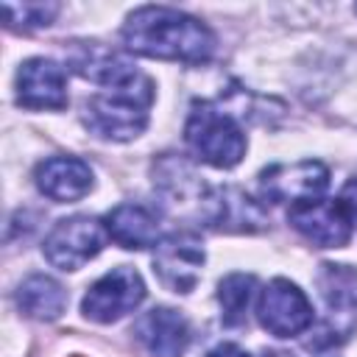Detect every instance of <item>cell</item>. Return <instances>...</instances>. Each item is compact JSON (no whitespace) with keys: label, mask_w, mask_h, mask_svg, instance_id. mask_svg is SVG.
Wrapping results in <instances>:
<instances>
[{"label":"cell","mask_w":357,"mask_h":357,"mask_svg":"<svg viewBox=\"0 0 357 357\" xmlns=\"http://www.w3.org/2000/svg\"><path fill=\"white\" fill-rule=\"evenodd\" d=\"M123 42L139 56L187 64H201L215 53V36L201 20L165 6L131 11L123 25Z\"/></svg>","instance_id":"6da1fadb"},{"label":"cell","mask_w":357,"mask_h":357,"mask_svg":"<svg viewBox=\"0 0 357 357\" xmlns=\"http://www.w3.org/2000/svg\"><path fill=\"white\" fill-rule=\"evenodd\" d=\"M151 100H153V84L145 75H139L126 86H114L109 92L89 98L84 106V123L92 134L103 139L128 142L145 131Z\"/></svg>","instance_id":"7a4b0ae2"},{"label":"cell","mask_w":357,"mask_h":357,"mask_svg":"<svg viewBox=\"0 0 357 357\" xmlns=\"http://www.w3.org/2000/svg\"><path fill=\"white\" fill-rule=\"evenodd\" d=\"M184 137H187V145L192 148V153L212 167L229 170L245 156L243 128L234 123L231 114H226L223 109H218L212 103L192 106L187 126H184Z\"/></svg>","instance_id":"3957f363"},{"label":"cell","mask_w":357,"mask_h":357,"mask_svg":"<svg viewBox=\"0 0 357 357\" xmlns=\"http://www.w3.org/2000/svg\"><path fill=\"white\" fill-rule=\"evenodd\" d=\"M142 298H145L142 276L134 268L120 265V268H112L109 273H103L86 290L81 310L95 324H112V321L123 318L126 312L137 310L142 304Z\"/></svg>","instance_id":"277c9868"},{"label":"cell","mask_w":357,"mask_h":357,"mask_svg":"<svg viewBox=\"0 0 357 357\" xmlns=\"http://www.w3.org/2000/svg\"><path fill=\"white\" fill-rule=\"evenodd\" d=\"M103 240H106V231L95 218L75 215V218L59 220L50 229L42 251L50 265L61 271H78L81 265H86L92 257L100 254Z\"/></svg>","instance_id":"5b68a950"},{"label":"cell","mask_w":357,"mask_h":357,"mask_svg":"<svg viewBox=\"0 0 357 357\" xmlns=\"http://www.w3.org/2000/svg\"><path fill=\"white\" fill-rule=\"evenodd\" d=\"M204 245L190 231H176L153 245V273L173 293H190L204 268Z\"/></svg>","instance_id":"8992f818"},{"label":"cell","mask_w":357,"mask_h":357,"mask_svg":"<svg viewBox=\"0 0 357 357\" xmlns=\"http://www.w3.org/2000/svg\"><path fill=\"white\" fill-rule=\"evenodd\" d=\"M290 226L307 237L312 245L318 248H343L351 237V215L346 212V206L337 201H324V198H312V201H301L293 204L287 212Z\"/></svg>","instance_id":"52a82bcc"},{"label":"cell","mask_w":357,"mask_h":357,"mask_svg":"<svg viewBox=\"0 0 357 357\" xmlns=\"http://www.w3.org/2000/svg\"><path fill=\"white\" fill-rule=\"evenodd\" d=\"M257 315H259L262 329H268L271 335L293 337V335H301L312 324V304L304 296V290H298L293 282L273 279L259 296Z\"/></svg>","instance_id":"ba28073f"},{"label":"cell","mask_w":357,"mask_h":357,"mask_svg":"<svg viewBox=\"0 0 357 357\" xmlns=\"http://www.w3.org/2000/svg\"><path fill=\"white\" fill-rule=\"evenodd\" d=\"M201 215L206 226L229 234H251L265 229L268 223V215L259 206V201H254L237 187H220L206 192L201 201Z\"/></svg>","instance_id":"9c48e42d"},{"label":"cell","mask_w":357,"mask_h":357,"mask_svg":"<svg viewBox=\"0 0 357 357\" xmlns=\"http://www.w3.org/2000/svg\"><path fill=\"white\" fill-rule=\"evenodd\" d=\"M326 184H329V170L312 159L293 165H273L259 176L262 195L271 201H290V206L318 198L326 190Z\"/></svg>","instance_id":"30bf717a"},{"label":"cell","mask_w":357,"mask_h":357,"mask_svg":"<svg viewBox=\"0 0 357 357\" xmlns=\"http://www.w3.org/2000/svg\"><path fill=\"white\" fill-rule=\"evenodd\" d=\"M67 61L81 78L100 84L106 89L126 86L139 78L137 67L126 56H120L117 50H112L100 42H73L67 50Z\"/></svg>","instance_id":"8fae6325"},{"label":"cell","mask_w":357,"mask_h":357,"mask_svg":"<svg viewBox=\"0 0 357 357\" xmlns=\"http://www.w3.org/2000/svg\"><path fill=\"white\" fill-rule=\"evenodd\" d=\"M17 103L25 109H64L67 75L50 59H28L17 73Z\"/></svg>","instance_id":"7c38bea8"},{"label":"cell","mask_w":357,"mask_h":357,"mask_svg":"<svg viewBox=\"0 0 357 357\" xmlns=\"http://www.w3.org/2000/svg\"><path fill=\"white\" fill-rule=\"evenodd\" d=\"M134 337L145 346L151 357H181L190 343V329L184 315H178L176 310L153 307L137 318Z\"/></svg>","instance_id":"4fadbf2b"},{"label":"cell","mask_w":357,"mask_h":357,"mask_svg":"<svg viewBox=\"0 0 357 357\" xmlns=\"http://www.w3.org/2000/svg\"><path fill=\"white\" fill-rule=\"evenodd\" d=\"M36 187L50 201H78L92 190V170L75 156H50L36 167Z\"/></svg>","instance_id":"5bb4252c"},{"label":"cell","mask_w":357,"mask_h":357,"mask_svg":"<svg viewBox=\"0 0 357 357\" xmlns=\"http://www.w3.org/2000/svg\"><path fill=\"white\" fill-rule=\"evenodd\" d=\"M106 234L123 248H148L159 243L156 212L142 204H120L106 215Z\"/></svg>","instance_id":"9a60e30c"},{"label":"cell","mask_w":357,"mask_h":357,"mask_svg":"<svg viewBox=\"0 0 357 357\" xmlns=\"http://www.w3.org/2000/svg\"><path fill=\"white\" fill-rule=\"evenodd\" d=\"M17 307L36 321H56L67 310V290L45 273L28 276L17 290Z\"/></svg>","instance_id":"2e32d148"},{"label":"cell","mask_w":357,"mask_h":357,"mask_svg":"<svg viewBox=\"0 0 357 357\" xmlns=\"http://www.w3.org/2000/svg\"><path fill=\"white\" fill-rule=\"evenodd\" d=\"M153 181L162 187V192H167L173 198V204H178V198L181 201L192 198L201 209V201H204L206 190H204L201 178L190 170V165H184L181 159H162L156 165V178Z\"/></svg>","instance_id":"e0dca14e"},{"label":"cell","mask_w":357,"mask_h":357,"mask_svg":"<svg viewBox=\"0 0 357 357\" xmlns=\"http://www.w3.org/2000/svg\"><path fill=\"white\" fill-rule=\"evenodd\" d=\"M254 276L248 273H229L220 287H218V301H220V321L226 326H240L245 324L248 304L254 296Z\"/></svg>","instance_id":"ac0fdd59"},{"label":"cell","mask_w":357,"mask_h":357,"mask_svg":"<svg viewBox=\"0 0 357 357\" xmlns=\"http://www.w3.org/2000/svg\"><path fill=\"white\" fill-rule=\"evenodd\" d=\"M3 14L11 28L28 31V28L47 25L59 14V6L56 3H3Z\"/></svg>","instance_id":"d6986e66"},{"label":"cell","mask_w":357,"mask_h":357,"mask_svg":"<svg viewBox=\"0 0 357 357\" xmlns=\"http://www.w3.org/2000/svg\"><path fill=\"white\" fill-rule=\"evenodd\" d=\"M340 204L346 206V212H349L351 220L357 223V178L346 181V187L340 190Z\"/></svg>","instance_id":"ffe728a7"},{"label":"cell","mask_w":357,"mask_h":357,"mask_svg":"<svg viewBox=\"0 0 357 357\" xmlns=\"http://www.w3.org/2000/svg\"><path fill=\"white\" fill-rule=\"evenodd\" d=\"M206 357H248L240 346H234V343H220V346H215Z\"/></svg>","instance_id":"44dd1931"},{"label":"cell","mask_w":357,"mask_h":357,"mask_svg":"<svg viewBox=\"0 0 357 357\" xmlns=\"http://www.w3.org/2000/svg\"><path fill=\"white\" fill-rule=\"evenodd\" d=\"M259 357H293L290 351H279V349H265Z\"/></svg>","instance_id":"7402d4cb"},{"label":"cell","mask_w":357,"mask_h":357,"mask_svg":"<svg viewBox=\"0 0 357 357\" xmlns=\"http://www.w3.org/2000/svg\"><path fill=\"white\" fill-rule=\"evenodd\" d=\"M354 11H357V8H354Z\"/></svg>","instance_id":"603a6c76"}]
</instances>
